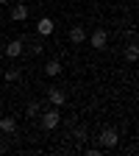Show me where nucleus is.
<instances>
[{
    "label": "nucleus",
    "instance_id": "nucleus-1",
    "mask_svg": "<svg viewBox=\"0 0 139 156\" xmlns=\"http://www.w3.org/2000/svg\"><path fill=\"white\" fill-rule=\"evenodd\" d=\"M39 120H42V128H45V131H53L58 123H61L58 106H53V109H42V112H39Z\"/></svg>",
    "mask_w": 139,
    "mask_h": 156
},
{
    "label": "nucleus",
    "instance_id": "nucleus-2",
    "mask_svg": "<svg viewBox=\"0 0 139 156\" xmlns=\"http://www.w3.org/2000/svg\"><path fill=\"white\" fill-rule=\"evenodd\" d=\"M100 142H103L106 148H114L117 142H120V131L111 128V126H109V128H103V131H100Z\"/></svg>",
    "mask_w": 139,
    "mask_h": 156
},
{
    "label": "nucleus",
    "instance_id": "nucleus-3",
    "mask_svg": "<svg viewBox=\"0 0 139 156\" xmlns=\"http://www.w3.org/2000/svg\"><path fill=\"white\" fill-rule=\"evenodd\" d=\"M106 42H109V34H106L103 28H97V31H92V36H89V45H92V48H97V50H103V48H106Z\"/></svg>",
    "mask_w": 139,
    "mask_h": 156
},
{
    "label": "nucleus",
    "instance_id": "nucleus-4",
    "mask_svg": "<svg viewBox=\"0 0 139 156\" xmlns=\"http://www.w3.org/2000/svg\"><path fill=\"white\" fill-rule=\"evenodd\" d=\"M47 101H50L53 106H64V103H67V92H61V89L50 87V89H47Z\"/></svg>",
    "mask_w": 139,
    "mask_h": 156
},
{
    "label": "nucleus",
    "instance_id": "nucleus-5",
    "mask_svg": "<svg viewBox=\"0 0 139 156\" xmlns=\"http://www.w3.org/2000/svg\"><path fill=\"white\" fill-rule=\"evenodd\" d=\"M53 28H56V23H53L50 17H42V20L36 23V31L42 34V36H50V34H53Z\"/></svg>",
    "mask_w": 139,
    "mask_h": 156
},
{
    "label": "nucleus",
    "instance_id": "nucleus-6",
    "mask_svg": "<svg viewBox=\"0 0 139 156\" xmlns=\"http://www.w3.org/2000/svg\"><path fill=\"white\" fill-rule=\"evenodd\" d=\"M25 17H28V6H25V3H17V6H11V20L23 23Z\"/></svg>",
    "mask_w": 139,
    "mask_h": 156
},
{
    "label": "nucleus",
    "instance_id": "nucleus-7",
    "mask_svg": "<svg viewBox=\"0 0 139 156\" xmlns=\"http://www.w3.org/2000/svg\"><path fill=\"white\" fill-rule=\"evenodd\" d=\"M19 53H23V39H14V42L6 45V56H9V58H17Z\"/></svg>",
    "mask_w": 139,
    "mask_h": 156
},
{
    "label": "nucleus",
    "instance_id": "nucleus-8",
    "mask_svg": "<svg viewBox=\"0 0 139 156\" xmlns=\"http://www.w3.org/2000/svg\"><path fill=\"white\" fill-rule=\"evenodd\" d=\"M84 39H86V31H84L81 25H75V28H70V42H72V45H81Z\"/></svg>",
    "mask_w": 139,
    "mask_h": 156
},
{
    "label": "nucleus",
    "instance_id": "nucleus-9",
    "mask_svg": "<svg viewBox=\"0 0 139 156\" xmlns=\"http://www.w3.org/2000/svg\"><path fill=\"white\" fill-rule=\"evenodd\" d=\"M58 73H61V64H58V62H56V58H53V62H47V64H45V75H50V78H56Z\"/></svg>",
    "mask_w": 139,
    "mask_h": 156
},
{
    "label": "nucleus",
    "instance_id": "nucleus-10",
    "mask_svg": "<svg viewBox=\"0 0 139 156\" xmlns=\"http://www.w3.org/2000/svg\"><path fill=\"white\" fill-rule=\"evenodd\" d=\"M17 128V123H14V117H0V131H6V134H11Z\"/></svg>",
    "mask_w": 139,
    "mask_h": 156
},
{
    "label": "nucleus",
    "instance_id": "nucleus-11",
    "mask_svg": "<svg viewBox=\"0 0 139 156\" xmlns=\"http://www.w3.org/2000/svg\"><path fill=\"white\" fill-rule=\"evenodd\" d=\"M42 109H45V103H39V101H31V103H28V114H31V117H33V114H39Z\"/></svg>",
    "mask_w": 139,
    "mask_h": 156
},
{
    "label": "nucleus",
    "instance_id": "nucleus-12",
    "mask_svg": "<svg viewBox=\"0 0 139 156\" xmlns=\"http://www.w3.org/2000/svg\"><path fill=\"white\" fill-rule=\"evenodd\" d=\"M3 78L11 84V81H17V78H19V70H14V67H11V70H6V73H3Z\"/></svg>",
    "mask_w": 139,
    "mask_h": 156
},
{
    "label": "nucleus",
    "instance_id": "nucleus-13",
    "mask_svg": "<svg viewBox=\"0 0 139 156\" xmlns=\"http://www.w3.org/2000/svg\"><path fill=\"white\" fill-rule=\"evenodd\" d=\"M136 56H139V50H136V45L131 42V48L125 50V58H128V62H136Z\"/></svg>",
    "mask_w": 139,
    "mask_h": 156
},
{
    "label": "nucleus",
    "instance_id": "nucleus-14",
    "mask_svg": "<svg viewBox=\"0 0 139 156\" xmlns=\"http://www.w3.org/2000/svg\"><path fill=\"white\" fill-rule=\"evenodd\" d=\"M0 23H3V14H0Z\"/></svg>",
    "mask_w": 139,
    "mask_h": 156
},
{
    "label": "nucleus",
    "instance_id": "nucleus-15",
    "mask_svg": "<svg viewBox=\"0 0 139 156\" xmlns=\"http://www.w3.org/2000/svg\"><path fill=\"white\" fill-rule=\"evenodd\" d=\"M0 3H9V0H0Z\"/></svg>",
    "mask_w": 139,
    "mask_h": 156
}]
</instances>
